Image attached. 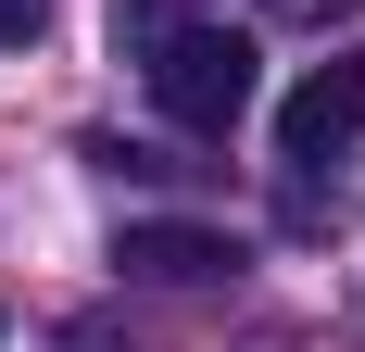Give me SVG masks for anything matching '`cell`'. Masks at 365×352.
Masks as SVG:
<instances>
[{
  "label": "cell",
  "mask_w": 365,
  "mask_h": 352,
  "mask_svg": "<svg viewBox=\"0 0 365 352\" xmlns=\"http://www.w3.org/2000/svg\"><path fill=\"white\" fill-rule=\"evenodd\" d=\"M126 51H139L151 101L177 113L189 139H227V126L252 113V38H240V26H215V13H164V26H139Z\"/></svg>",
  "instance_id": "6da1fadb"
},
{
  "label": "cell",
  "mask_w": 365,
  "mask_h": 352,
  "mask_svg": "<svg viewBox=\"0 0 365 352\" xmlns=\"http://www.w3.org/2000/svg\"><path fill=\"white\" fill-rule=\"evenodd\" d=\"M264 13H302V26H328V13H365V0H264Z\"/></svg>",
  "instance_id": "5b68a950"
},
{
  "label": "cell",
  "mask_w": 365,
  "mask_h": 352,
  "mask_svg": "<svg viewBox=\"0 0 365 352\" xmlns=\"http://www.w3.org/2000/svg\"><path fill=\"white\" fill-rule=\"evenodd\" d=\"M38 26H51V0H0V51H26Z\"/></svg>",
  "instance_id": "277c9868"
},
{
  "label": "cell",
  "mask_w": 365,
  "mask_h": 352,
  "mask_svg": "<svg viewBox=\"0 0 365 352\" xmlns=\"http://www.w3.org/2000/svg\"><path fill=\"white\" fill-rule=\"evenodd\" d=\"M353 139H365V51H328V63L277 101V164H328V151H353Z\"/></svg>",
  "instance_id": "7a4b0ae2"
},
{
  "label": "cell",
  "mask_w": 365,
  "mask_h": 352,
  "mask_svg": "<svg viewBox=\"0 0 365 352\" xmlns=\"http://www.w3.org/2000/svg\"><path fill=\"white\" fill-rule=\"evenodd\" d=\"M113 264H126V277H151V289H215V277H240V252H227L215 227H126V239H113Z\"/></svg>",
  "instance_id": "3957f363"
}]
</instances>
